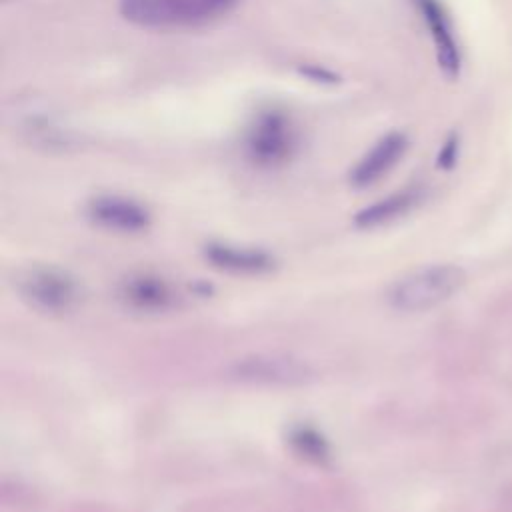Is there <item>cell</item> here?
I'll return each instance as SVG.
<instances>
[{
	"label": "cell",
	"instance_id": "6",
	"mask_svg": "<svg viewBox=\"0 0 512 512\" xmlns=\"http://www.w3.org/2000/svg\"><path fill=\"white\" fill-rule=\"evenodd\" d=\"M88 218L100 228L120 232V234H138L150 226V212L144 204L116 194H104L90 200Z\"/></svg>",
	"mask_w": 512,
	"mask_h": 512
},
{
	"label": "cell",
	"instance_id": "8",
	"mask_svg": "<svg viewBox=\"0 0 512 512\" xmlns=\"http://www.w3.org/2000/svg\"><path fill=\"white\" fill-rule=\"evenodd\" d=\"M408 148V140L400 132H390L382 136L352 168L350 182L356 188H366L376 184L382 176H386L404 156Z\"/></svg>",
	"mask_w": 512,
	"mask_h": 512
},
{
	"label": "cell",
	"instance_id": "11",
	"mask_svg": "<svg viewBox=\"0 0 512 512\" xmlns=\"http://www.w3.org/2000/svg\"><path fill=\"white\" fill-rule=\"evenodd\" d=\"M420 190L418 188H406V190H398L370 206H366L364 210H360L354 218L356 226L360 228H376L382 224H388L400 216H404L406 212H410L418 202H420Z\"/></svg>",
	"mask_w": 512,
	"mask_h": 512
},
{
	"label": "cell",
	"instance_id": "10",
	"mask_svg": "<svg viewBox=\"0 0 512 512\" xmlns=\"http://www.w3.org/2000/svg\"><path fill=\"white\" fill-rule=\"evenodd\" d=\"M422 20L428 26V32L434 40L436 46V56H438V64L444 70L446 76H456L460 70V48H458V40L454 36V28L452 22L444 10V6L440 4V0H414Z\"/></svg>",
	"mask_w": 512,
	"mask_h": 512
},
{
	"label": "cell",
	"instance_id": "13",
	"mask_svg": "<svg viewBox=\"0 0 512 512\" xmlns=\"http://www.w3.org/2000/svg\"><path fill=\"white\" fill-rule=\"evenodd\" d=\"M454 160H456V138H452V140H448V142L444 144V148H442V152H440L438 162H440V166L448 168Z\"/></svg>",
	"mask_w": 512,
	"mask_h": 512
},
{
	"label": "cell",
	"instance_id": "9",
	"mask_svg": "<svg viewBox=\"0 0 512 512\" xmlns=\"http://www.w3.org/2000/svg\"><path fill=\"white\" fill-rule=\"evenodd\" d=\"M204 258L218 270L242 276H260L276 266V260L270 252L228 242H210L204 248Z\"/></svg>",
	"mask_w": 512,
	"mask_h": 512
},
{
	"label": "cell",
	"instance_id": "5",
	"mask_svg": "<svg viewBox=\"0 0 512 512\" xmlns=\"http://www.w3.org/2000/svg\"><path fill=\"white\" fill-rule=\"evenodd\" d=\"M312 368L290 354H252L238 358L232 366V376L248 384L266 386H296L312 378Z\"/></svg>",
	"mask_w": 512,
	"mask_h": 512
},
{
	"label": "cell",
	"instance_id": "4",
	"mask_svg": "<svg viewBox=\"0 0 512 512\" xmlns=\"http://www.w3.org/2000/svg\"><path fill=\"white\" fill-rule=\"evenodd\" d=\"M296 150V128L282 110H262L246 132V154L262 166L284 164Z\"/></svg>",
	"mask_w": 512,
	"mask_h": 512
},
{
	"label": "cell",
	"instance_id": "3",
	"mask_svg": "<svg viewBox=\"0 0 512 512\" xmlns=\"http://www.w3.org/2000/svg\"><path fill=\"white\" fill-rule=\"evenodd\" d=\"M14 288L30 308L44 314H66L82 300L80 282L56 266L34 264L18 270Z\"/></svg>",
	"mask_w": 512,
	"mask_h": 512
},
{
	"label": "cell",
	"instance_id": "2",
	"mask_svg": "<svg viewBox=\"0 0 512 512\" xmlns=\"http://www.w3.org/2000/svg\"><path fill=\"white\" fill-rule=\"evenodd\" d=\"M466 282V272L456 264H430L398 278L386 294L398 312H426L452 298Z\"/></svg>",
	"mask_w": 512,
	"mask_h": 512
},
{
	"label": "cell",
	"instance_id": "12",
	"mask_svg": "<svg viewBox=\"0 0 512 512\" xmlns=\"http://www.w3.org/2000/svg\"><path fill=\"white\" fill-rule=\"evenodd\" d=\"M288 444L306 462L324 466L332 458L328 440L312 426H294L288 432Z\"/></svg>",
	"mask_w": 512,
	"mask_h": 512
},
{
	"label": "cell",
	"instance_id": "7",
	"mask_svg": "<svg viewBox=\"0 0 512 512\" xmlns=\"http://www.w3.org/2000/svg\"><path fill=\"white\" fill-rule=\"evenodd\" d=\"M118 298L136 312L158 314L176 306L178 294L174 286L152 272L128 274L118 286Z\"/></svg>",
	"mask_w": 512,
	"mask_h": 512
},
{
	"label": "cell",
	"instance_id": "1",
	"mask_svg": "<svg viewBox=\"0 0 512 512\" xmlns=\"http://www.w3.org/2000/svg\"><path fill=\"white\" fill-rule=\"evenodd\" d=\"M240 0H120V14L140 28L204 26L230 14Z\"/></svg>",
	"mask_w": 512,
	"mask_h": 512
}]
</instances>
